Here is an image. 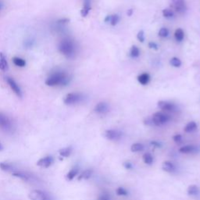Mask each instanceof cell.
Listing matches in <instances>:
<instances>
[{
	"label": "cell",
	"mask_w": 200,
	"mask_h": 200,
	"mask_svg": "<svg viewBox=\"0 0 200 200\" xmlns=\"http://www.w3.org/2000/svg\"><path fill=\"white\" fill-rule=\"evenodd\" d=\"M144 123H145V124H146V125H152V124H153L152 118H146V119L145 120V121H144Z\"/></svg>",
	"instance_id": "cell-40"
},
{
	"label": "cell",
	"mask_w": 200,
	"mask_h": 200,
	"mask_svg": "<svg viewBox=\"0 0 200 200\" xmlns=\"http://www.w3.org/2000/svg\"><path fill=\"white\" fill-rule=\"evenodd\" d=\"M148 47H149L150 48H152V49H158V45H157V44L155 43V42H152V41H151V42L148 43Z\"/></svg>",
	"instance_id": "cell-38"
},
{
	"label": "cell",
	"mask_w": 200,
	"mask_h": 200,
	"mask_svg": "<svg viewBox=\"0 0 200 200\" xmlns=\"http://www.w3.org/2000/svg\"><path fill=\"white\" fill-rule=\"evenodd\" d=\"M0 128L6 132H9L13 130L12 121L6 114L1 112H0Z\"/></svg>",
	"instance_id": "cell-6"
},
{
	"label": "cell",
	"mask_w": 200,
	"mask_h": 200,
	"mask_svg": "<svg viewBox=\"0 0 200 200\" xmlns=\"http://www.w3.org/2000/svg\"><path fill=\"white\" fill-rule=\"evenodd\" d=\"M143 161L145 163L148 164V165H151V164L153 163V157H152V154L151 153H147L144 154L143 155Z\"/></svg>",
	"instance_id": "cell-30"
},
{
	"label": "cell",
	"mask_w": 200,
	"mask_h": 200,
	"mask_svg": "<svg viewBox=\"0 0 200 200\" xmlns=\"http://www.w3.org/2000/svg\"><path fill=\"white\" fill-rule=\"evenodd\" d=\"M2 149V145H1V143H0V151H1Z\"/></svg>",
	"instance_id": "cell-44"
},
{
	"label": "cell",
	"mask_w": 200,
	"mask_h": 200,
	"mask_svg": "<svg viewBox=\"0 0 200 200\" xmlns=\"http://www.w3.org/2000/svg\"><path fill=\"white\" fill-rule=\"evenodd\" d=\"M116 192L118 195H123V196H125V195H128V191L125 188H122V187H119L116 190Z\"/></svg>",
	"instance_id": "cell-34"
},
{
	"label": "cell",
	"mask_w": 200,
	"mask_h": 200,
	"mask_svg": "<svg viewBox=\"0 0 200 200\" xmlns=\"http://www.w3.org/2000/svg\"><path fill=\"white\" fill-rule=\"evenodd\" d=\"M12 175L13 177H16V178H20V179L23 180V181H27V182H28V181H33L35 178L34 175L29 174V173L24 172V171H17V170L12 173Z\"/></svg>",
	"instance_id": "cell-7"
},
{
	"label": "cell",
	"mask_w": 200,
	"mask_h": 200,
	"mask_svg": "<svg viewBox=\"0 0 200 200\" xmlns=\"http://www.w3.org/2000/svg\"><path fill=\"white\" fill-rule=\"evenodd\" d=\"M98 200H111V199H110V195H108V194L103 193V194H101V195L98 196Z\"/></svg>",
	"instance_id": "cell-36"
},
{
	"label": "cell",
	"mask_w": 200,
	"mask_h": 200,
	"mask_svg": "<svg viewBox=\"0 0 200 200\" xmlns=\"http://www.w3.org/2000/svg\"><path fill=\"white\" fill-rule=\"evenodd\" d=\"M84 99V95L78 92H71L67 94L64 98V103L66 105H74L79 103Z\"/></svg>",
	"instance_id": "cell-3"
},
{
	"label": "cell",
	"mask_w": 200,
	"mask_h": 200,
	"mask_svg": "<svg viewBox=\"0 0 200 200\" xmlns=\"http://www.w3.org/2000/svg\"><path fill=\"white\" fill-rule=\"evenodd\" d=\"M104 136L109 140H118L122 136V133L117 130H106L104 133Z\"/></svg>",
	"instance_id": "cell-11"
},
{
	"label": "cell",
	"mask_w": 200,
	"mask_h": 200,
	"mask_svg": "<svg viewBox=\"0 0 200 200\" xmlns=\"http://www.w3.org/2000/svg\"><path fill=\"white\" fill-rule=\"evenodd\" d=\"M124 167H125V169H128V170L132 169V167H133L132 164H131V163H130V162H124Z\"/></svg>",
	"instance_id": "cell-39"
},
{
	"label": "cell",
	"mask_w": 200,
	"mask_h": 200,
	"mask_svg": "<svg viewBox=\"0 0 200 200\" xmlns=\"http://www.w3.org/2000/svg\"><path fill=\"white\" fill-rule=\"evenodd\" d=\"M151 144H152V145H154V146H156V147L161 146V144L160 143V142H157V141H152V142H151Z\"/></svg>",
	"instance_id": "cell-41"
},
{
	"label": "cell",
	"mask_w": 200,
	"mask_h": 200,
	"mask_svg": "<svg viewBox=\"0 0 200 200\" xmlns=\"http://www.w3.org/2000/svg\"><path fill=\"white\" fill-rule=\"evenodd\" d=\"M0 70L2 71H6L8 70V62L2 52H0Z\"/></svg>",
	"instance_id": "cell-19"
},
{
	"label": "cell",
	"mask_w": 200,
	"mask_h": 200,
	"mask_svg": "<svg viewBox=\"0 0 200 200\" xmlns=\"http://www.w3.org/2000/svg\"><path fill=\"white\" fill-rule=\"evenodd\" d=\"M172 6L179 13H184L186 11L187 7L185 0H171Z\"/></svg>",
	"instance_id": "cell-10"
},
{
	"label": "cell",
	"mask_w": 200,
	"mask_h": 200,
	"mask_svg": "<svg viewBox=\"0 0 200 200\" xmlns=\"http://www.w3.org/2000/svg\"><path fill=\"white\" fill-rule=\"evenodd\" d=\"M94 110H95V113H97L98 114L106 113L110 110L109 105H108L106 102H100L95 106Z\"/></svg>",
	"instance_id": "cell-13"
},
{
	"label": "cell",
	"mask_w": 200,
	"mask_h": 200,
	"mask_svg": "<svg viewBox=\"0 0 200 200\" xmlns=\"http://www.w3.org/2000/svg\"><path fill=\"white\" fill-rule=\"evenodd\" d=\"M174 37H175V39L178 41H183L184 38H185V33H184L182 29L178 28L174 32Z\"/></svg>",
	"instance_id": "cell-25"
},
{
	"label": "cell",
	"mask_w": 200,
	"mask_h": 200,
	"mask_svg": "<svg viewBox=\"0 0 200 200\" xmlns=\"http://www.w3.org/2000/svg\"><path fill=\"white\" fill-rule=\"evenodd\" d=\"M152 120L154 125L160 126V125H163V124L167 123L171 120V117L169 115H167V114L163 113L157 112L152 115Z\"/></svg>",
	"instance_id": "cell-4"
},
{
	"label": "cell",
	"mask_w": 200,
	"mask_h": 200,
	"mask_svg": "<svg viewBox=\"0 0 200 200\" xmlns=\"http://www.w3.org/2000/svg\"><path fill=\"white\" fill-rule=\"evenodd\" d=\"M138 82L142 85H146L147 84H148L150 81V76L149 74H147V73H144V74H141V75L138 77Z\"/></svg>",
	"instance_id": "cell-20"
},
{
	"label": "cell",
	"mask_w": 200,
	"mask_h": 200,
	"mask_svg": "<svg viewBox=\"0 0 200 200\" xmlns=\"http://www.w3.org/2000/svg\"><path fill=\"white\" fill-rule=\"evenodd\" d=\"M132 12H133V10H129V11H128V16H131V14H132Z\"/></svg>",
	"instance_id": "cell-42"
},
{
	"label": "cell",
	"mask_w": 200,
	"mask_h": 200,
	"mask_svg": "<svg viewBox=\"0 0 200 200\" xmlns=\"http://www.w3.org/2000/svg\"><path fill=\"white\" fill-rule=\"evenodd\" d=\"M2 1L0 0V10H2Z\"/></svg>",
	"instance_id": "cell-43"
},
{
	"label": "cell",
	"mask_w": 200,
	"mask_h": 200,
	"mask_svg": "<svg viewBox=\"0 0 200 200\" xmlns=\"http://www.w3.org/2000/svg\"><path fill=\"white\" fill-rule=\"evenodd\" d=\"M28 197L31 200H52V198L45 191L35 189L30 191Z\"/></svg>",
	"instance_id": "cell-5"
},
{
	"label": "cell",
	"mask_w": 200,
	"mask_h": 200,
	"mask_svg": "<svg viewBox=\"0 0 200 200\" xmlns=\"http://www.w3.org/2000/svg\"><path fill=\"white\" fill-rule=\"evenodd\" d=\"M0 169L3 171H6V172H11V173H13V171H16L15 167H14L13 164L10 163H5V162L0 163Z\"/></svg>",
	"instance_id": "cell-16"
},
{
	"label": "cell",
	"mask_w": 200,
	"mask_h": 200,
	"mask_svg": "<svg viewBox=\"0 0 200 200\" xmlns=\"http://www.w3.org/2000/svg\"><path fill=\"white\" fill-rule=\"evenodd\" d=\"M137 38L139 41L141 42H143L145 41V34H144L143 31H140L138 33V35H137Z\"/></svg>",
	"instance_id": "cell-35"
},
{
	"label": "cell",
	"mask_w": 200,
	"mask_h": 200,
	"mask_svg": "<svg viewBox=\"0 0 200 200\" xmlns=\"http://www.w3.org/2000/svg\"><path fill=\"white\" fill-rule=\"evenodd\" d=\"M6 81L7 83H8V85H9L10 87L11 88V89L13 91L14 93L17 95L19 98H22V91H21L19 85H17V83L15 81V80L13 79L12 78H9V77H8V78H6Z\"/></svg>",
	"instance_id": "cell-9"
},
{
	"label": "cell",
	"mask_w": 200,
	"mask_h": 200,
	"mask_svg": "<svg viewBox=\"0 0 200 200\" xmlns=\"http://www.w3.org/2000/svg\"><path fill=\"white\" fill-rule=\"evenodd\" d=\"M71 77L67 73L64 71H55L50 74L45 81L48 86H65L71 81Z\"/></svg>",
	"instance_id": "cell-1"
},
{
	"label": "cell",
	"mask_w": 200,
	"mask_h": 200,
	"mask_svg": "<svg viewBox=\"0 0 200 200\" xmlns=\"http://www.w3.org/2000/svg\"><path fill=\"white\" fill-rule=\"evenodd\" d=\"M59 51L67 59H74L76 56L77 45L71 38H65L59 44Z\"/></svg>",
	"instance_id": "cell-2"
},
{
	"label": "cell",
	"mask_w": 200,
	"mask_h": 200,
	"mask_svg": "<svg viewBox=\"0 0 200 200\" xmlns=\"http://www.w3.org/2000/svg\"><path fill=\"white\" fill-rule=\"evenodd\" d=\"M157 106L162 110L167 111V112H174V111H176L177 110V106L175 104L171 102H167V101H160L157 103Z\"/></svg>",
	"instance_id": "cell-8"
},
{
	"label": "cell",
	"mask_w": 200,
	"mask_h": 200,
	"mask_svg": "<svg viewBox=\"0 0 200 200\" xmlns=\"http://www.w3.org/2000/svg\"><path fill=\"white\" fill-rule=\"evenodd\" d=\"M140 55V50L136 45H133L131 48V51H130V56L132 58H137V57L139 56Z\"/></svg>",
	"instance_id": "cell-29"
},
{
	"label": "cell",
	"mask_w": 200,
	"mask_h": 200,
	"mask_svg": "<svg viewBox=\"0 0 200 200\" xmlns=\"http://www.w3.org/2000/svg\"><path fill=\"white\" fill-rule=\"evenodd\" d=\"M162 168L164 171L168 173H174L177 171L176 166L171 161H164L163 163Z\"/></svg>",
	"instance_id": "cell-14"
},
{
	"label": "cell",
	"mask_w": 200,
	"mask_h": 200,
	"mask_svg": "<svg viewBox=\"0 0 200 200\" xmlns=\"http://www.w3.org/2000/svg\"><path fill=\"white\" fill-rule=\"evenodd\" d=\"M13 62L17 67H24L26 65L25 60L22 58H20V57H14L13 59Z\"/></svg>",
	"instance_id": "cell-27"
},
{
	"label": "cell",
	"mask_w": 200,
	"mask_h": 200,
	"mask_svg": "<svg viewBox=\"0 0 200 200\" xmlns=\"http://www.w3.org/2000/svg\"><path fill=\"white\" fill-rule=\"evenodd\" d=\"M196 150L197 148L195 146L188 145H185V146L181 147V148L179 149V152H181V153L188 154V153H192V152H196Z\"/></svg>",
	"instance_id": "cell-18"
},
{
	"label": "cell",
	"mask_w": 200,
	"mask_h": 200,
	"mask_svg": "<svg viewBox=\"0 0 200 200\" xmlns=\"http://www.w3.org/2000/svg\"><path fill=\"white\" fill-rule=\"evenodd\" d=\"M196 128H197L196 123H195V121H191V122L188 123L186 126L185 127V129L184 130H185V132L190 133V132H192V131H195Z\"/></svg>",
	"instance_id": "cell-24"
},
{
	"label": "cell",
	"mask_w": 200,
	"mask_h": 200,
	"mask_svg": "<svg viewBox=\"0 0 200 200\" xmlns=\"http://www.w3.org/2000/svg\"><path fill=\"white\" fill-rule=\"evenodd\" d=\"M105 21L112 25V26H115L118 24L120 21V17L117 14H113V15H108L105 18Z\"/></svg>",
	"instance_id": "cell-17"
},
{
	"label": "cell",
	"mask_w": 200,
	"mask_h": 200,
	"mask_svg": "<svg viewBox=\"0 0 200 200\" xmlns=\"http://www.w3.org/2000/svg\"><path fill=\"white\" fill-rule=\"evenodd\" d=\"M168 35H169V31H168L167 28H162L159 31V36L162 37V38H166L167 37Z\"/></svg>",
	"instance_id": "cell-33"
},
{
	"label": "cell",
	"mask_w": 200,
	"mask_h": 200,
	"mask_svg": "<svg viewBox=\"0 0 200 200\" xmlns=\"http://www.w3.org/2000/svg\"><path fill=\"white\" fill-rule=\"evenodd\" d=\"M72 152V148L71 146L70 147H66V148H61L59 151V154L61 156L63 157H68L70 156V155Z\"/></svg>",
	"instance_id": "cell-26"
},
{
	"label": "cell",
	"mask_w": 200,
	"mask_h": 200,
	"mask_svg": "<svg viewBox=\"0 0 200 200\" xmlns=\"http://www.w3.org/2000/svg\"><path fill=\"white\" fill-rule=\"evenodd\" d=\"M78 168L74 167L72 168V169H71L67 174L66 178H67V179L68 181H72V180L74 179L77 175H78Z\"/></svg>",
	"instance_id": "cell-22"
},
{
	"label": "cell",
	"mask_w": 200,
	"mask_h": 200,
	"mask_svg": "<svg viewBox=\"0 0 200 200\" xmlns=\"http://www.w3.org/2000/svg\"><path fill=\"white\" fill-rule=\"evenodd\" d=\"M163 15L166 18H172L174 17V11L171 9H164L163 10Z\"/></svg>",
	"instance_id": "cell-32"
},
{
	"label": "cell",
	"mask_w": 200,
	"mask_h": 200,
	"mask_svg": "<svg viewBox=\"0 0 200 200\" xmlns=\"http://www.w3.org/2000/svg\"><path fill=\"white\" fill-rule=\"evenodd\" d=\"M144 149V145L143 144L141 143H135L133 144L131 146V151L132 152H141Z\"/></svg>",
	"instance_id": "cell-28"
},
{
	"label": "cell",
	"mask_w": 200,
	"mask_h": 200,
	"mask_svg": "<svg viewBox=\"0 0 200 200\" xmlns=\"http://www.w3.org/2000/svg\"><path fill=\"white\" fill-rule=\"evenodd\" d=\"M52 163H53V158L51 156H48L43 157V158L40 159L37 162V165L40 167L48 168L52 165Z\"/></svg>",
	"instance_id": "cell-12"
},
{
	"label": "cell",
	"mask_w": 200,
	"mask_h": 200,
	"mask_svg": "<svg viewBox=\"0 0 200 200\" xmlns=\"http://www.w3.org/2000/svg\"><path fill=\"white\" fill-rule=\"evenodd\" d=\"M92 172H93V171L91 169H88L86 170V171H83L81 174V175H79V177H78V180L81 181V180L88 179V178H91V176L92 175Z\"/></svg>",
	"instance_id": "cell-21"
},
{
	"label": "cell",
	"mask_w": 200,
	"mask_h": 200,
	"mask_svg": "<svg viewBox=\"0 0 200 200\" xmlns=\"http://www.w3.org/2000/svg\"><path fill=\"white\" fill-rule=\"evenodd\" d=\"M91 0H84V6L81 11V14L83 17H87L89 11L91 10Z\"/></svg>",
	"instance_id": "cell-15"
},
{
	"label": "cell",
	"mask_w": 200,
	"mask_h": 200,
	"mask_svg": "<svg viewBox=\"0 0 200 200\" xmlns=\"http://www.w3.org/2000/svg\"><path fill=\"white\" fill-rule=\"evenodd\" d=\"M187 192L189 195H196L199 193V189H198V187L197 185H192L188 186Z\"/></svg>",
	"instance_id": "cell-23"
},
{
	"label": "cell",
	"mask_w": 200,
	"mask_h": 200,
	"mask_svg": "<svg viewBox=\"0 0 200 200\" xmlns=\"http://www.w3.org/2000/svg\"><path fill=\"white\" fill-rule=\"evenodd\" d=\"M173 140L174 141V142L176 143H180L182 141V136L181 135H175L173 137Z\"/></svg>",
	"instance_id": "cell-37"
},
{
	"label": "cell",
	"mask_w": 200,
	"mask_h": 200,
	"mask_svg": "<svg viewBox=\"0 0 200 200\" xmlns=\"http://www.w3.org/2000/svg\"><path fill=\"white\" fill-rule=\"evenodd\" d=\"M170 63L174 67H180L181 66V60L177 58V57H173L170 60Z\"/></svg>",
	"instance_id": "cell-31"
}]
</instances>
